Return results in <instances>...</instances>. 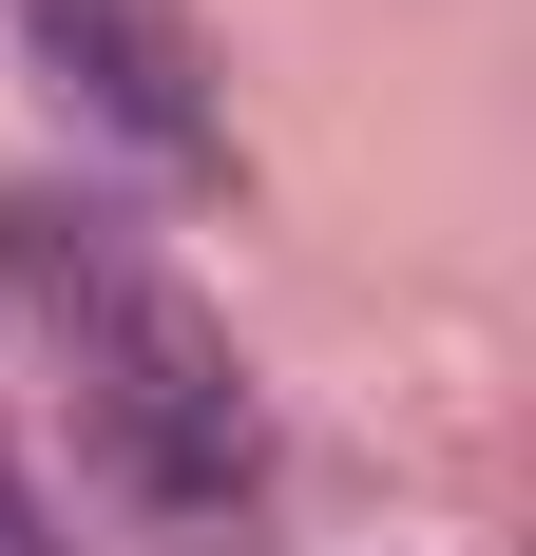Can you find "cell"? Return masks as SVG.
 Returning <instances> with one entry per match:
<instances>
[{"label":"cell","mask_w":536,"mask_h":556,"mask_svg":"<svg viewBox=\"0 0 536 556\" xmlns=\"http://www.w3.org/2000/svg\"><path fill=\"white\" fill-rule=\"evenodd\" d=\"M58 327H77V403H97V460L135 480L154 518H250L268 500V403L250 365H230V327L192 307V288L115 269V250H58Z\"/></svg>","instance_id":"6da1fadb"},{"label":"cell","mask_w":536,"mask_h":556,"mask_svg":"<svg viewBox=\"0 0 536 556\" xmlns=\"http://www.w3.org/2000/svg\"><path fill=\"white\" fill-rule=\"evenodd\" d=\"M39 39H58V77H77L115 135H154L173 173H212V97H192V39H173L154 0H39Z\"/></svg>","instance_id":"7a4b0ae2"},{"label":"cell","mask_w":536,"mask_h":556,"mask_svg":"<svg viewBox=\"0 0 536 556\" xmlns=\"http://www.w3.org/2000/svg\"><path fill=\"white\" fill-rule=\"evenodd\" d=\"M0 556H20V518H0Z\"/></svg>","instance_id":"3957f363"}]
</instances>
